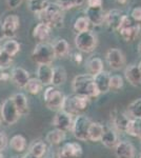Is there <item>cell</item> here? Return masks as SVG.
<instances>
[{
  "label": "cell",
  "mask_w": 141,
  "mask_h": 158,
  "mask_svg": "<svg viewBox=\"0 0 141 158\" xmlns=\"http://www.w3.org/2000/svg\"><path fill=\"white\" fill-rule=\"evenodd\" d=\"M130 119L131 118L126 114L122 113V112H118L117 110L113 111V113H112L113 124H114V127L118 131L122 132V133H125V131H126V127H127V123H129Z\"/></svg>",
  "instance_id": "cell-18"
},
{
  "label": "cell",
  "mask_w": 141,
  "mask_h": 158,
  "mask_svg": "<svg viewBox=\"0 0 141 158\" xmlns=\"http://www.w3.org/2000/svg\"><path fill=\"white\" fill-rule=\"evenodd\" d=\"M12 100L14 102L15 106H16L18 113L20 116L27 115L30 112L29 109V102H27V98L23 93H16L12 96Z\"/></svg>",
  "instance_id": "cell-19"
},
{
  "label": "cell",
  "mask_w": 141,
  "mask_h": 158,
  "mask_svg": "<svg viewBox=\"0 0 141 158\" xmlns=\"http://www.w3.org/2000/svg\"><path fill=\"white\" fill-rule=\"evenodd\" d=\"M137 67H138V69H139V71L141 72V60H140V62L138 63V65H137Z\"/></svg>",
  "instance_id": "cell-52"
},
{
  "label": "cell",
  "mask_w": 141,
  "mask_h": 158,
  "mask_svg": "<svg viewBox=\"0 0 141 158\" xmlns=\"http://www.w3.org/2000/svg\"><path fill=\"white\" fill-rule=\"evenodd\" d=\"M139 52H140V54H141V43L139 44Z\"/></svg>",
  "instance_id": "cell-54"
},
{
  "label": "cell",
  "mask_w": 141,
  "mask_h": 158,
  "mask_svg": "<svg viewBox=\"0 0 141 158\" xmlns=\"http://www.w3.org/2000/svg\"><path fill=\"white\" fill-rule=\"evenodd\" d=\"M68 74H66L65 69L61 65L53 68V78H52V85L53 86H60L66 81Z\"/></svg>",
  "instance_id": "cell-25"
},
{
  "label": "cell",
  "mask_w": 141,
  "mask_h": 158,
  "mask_svg": "<svg viewBox=\"0 0 141 158\" xmlns=\"http://www.w3.org/2000/svg\"><path fill=\"white\" fill-rule=\"evenodd\" d=\"M118 32L120 33L121 37L125 41L131 42L134 41L138 38L141 32V27L139 23L135 22L132 18H130L126 15H123L120 22V25L118 27Z\"/></svg>",
  "instance_id": "cell-5"
},
{
  "label": "cell",
  "mask_w": 141,
  "mask_h": 158,
  "mask_svg": "<svg viewBox=\"0 0 141 158\" xmlns=\"http://www.w3.org/2000/svg\"><path fill=\"white\" fill-rule=\"evenodd\" d=\"M139 158H141V154H140V156H139Z\"/></svg>",
  "instance_id": "cell-57"
},
{
  "label": "cell",
  "mask_w": 141,
  "mask_h": 158,
  "mask_svg": "<svg viewBox=\"0 0 141 158\" xmlns=\"http://www.w3.org/2000/svg\"><path fill=\"white\" fill-rule=\"evenodd\" d=\"M10 147L15 152L21 153L27 149V139L22 135H14L10 140Z\"/></svg>",
  "instance_id": "cell-31"
},
{
  "label": "cell",
  "mask_w": 141,
  "mask_h": 158,
  "mask_svg": "<svg viewBox=\"0 0 141 158\" xmlns=\"http://www.w3.org/2000/svg\"><path fill=\"white\" fill-rule=\"evenodd\" d=\"M123 86V78L120 75H113L110 78V90H120Z\"/></svg>",
  "instance_id": "cell-39"
},
{
  "label": "cell",
  "mask_w": 141,
  "mask_h": 158,
  "mask_svg": "<svg viewBox=\"0 0 141 158\" xmlns=\"http://www.w3.org/2000/svg\"><path fill=\"white\" fill-rule=\"evenodd\" d=\"M42 88H43V85L38 80L37 78H30V80L27 81V85H25V89L27 90L30 94L32 95H37L39 94L40 92L42 91Z\"/></svg>",
  "instance_id": "cell-35"
},
{
  "label": "cell",
  "mask_w": 141,
  "mask_h": 158,
  "mask_svg": "<svg viewBox=\"0 0 141 158\" xmlns=\"http://www.w3.org/2000/svg\"><path fill=\"white\" fill-rule=\"evenodd\" d=\"M73 91L75 95L83 96L88 98H95L99 95L94 82V77L89 74L77 75L73 80Z\"/></svg>",
  "instance_id": "cell-1"
},
{
  "label": "cell",
  "mask_w": 141,
  "mask_h": 158,
  "mask_svg": "<svg viewBox=\"0 0 141 158\" xmlns=\"http://www.w3.org/2000/svg\"><path fill=\"white\" fill-rule=\"evenodd\" d=\"M126 80L134 86H141V72L136 64L127 65L124 71Z\"/></svg>",
  "instance_id": "cell-20"
},
{
  "label": "cell",
  "mask_w": 141,
  "mask_h": 158,
  "mask_svg": "<svg viewBox=\"0 0 141 158\" xmlns=\"http://www.w3.org/2000/svg\"><path fill=\"white\" fill-rule=\"evenodd\" d=\"M89 103V98L74 94L73 96H65L62 104V111L71 114L72 116L79 115L80 112L86 110Z\"/></svg>",
  "instance_id": "cell-4"
},
{
  "label": "cell",
  "mask_w": 141,
  "mask_h": 158,
  "mask_svg": "<svg viewBox=\"0 0 141 158\" xmlns=\"http://www.w3.org/2000/svg\"><path fill=\"white\" fill-rule=\"evenodd\" d=\"M116 1H117L119 4H125V3H126L127 0H116Z\"/></svg>",
  "instance_id": "cell-50"
},
{
  "label": "cell",
  "mask_w": 141,
  "mask_h": 158,
  "mask_svg": "<svg viewBox=\"0 0 141 158\" xmlns=\"http://www.w3.org/2000/svg\"><path fill=\"white\" fill-rule=\"evenodd\" d=\"M12 63H13L12 56L1 50V52H0V68H1L2 70H4V69L11 67Z\"/></svg>",
  "instance_id": "cell-40"
},
{
  "label": "cell",
  "mask_w": 141,
  "mask_h": 158,
  "mask_svg": "<svg viewBox=\"0 0 141 158\" xmlns=\"http://www.w3.org/2000/svg\"><path fill=\"white\" fill-rule=\"evenodd\" d=\"M20 48H21V45H20L19 42L16 41V40L10 39V40H6V41L3 43L1 50L7 53L9 55H11L12 57H14V56L20 51Z\"/></svg>",
  "instance_id": "cell-33"
},
{
  "label": "cell",
  "mask_w": 141,
  "mask_h": 158,
  "mask_svg": "<svg viewBox=\"0 0 141 158\" xmlns=\"http://www.w3.org/2000/svg\"><path fill=\"white\" fill-rule=\"evenodd\" d=\"M106 62L113 70H120L125 64L124 54L119 49H110L106 53Z\"/></svg>",
  "instance_id": "cell-11"
},
{
  "label": "cell",
  "mask_w": 141,
  "mask_h": 158,
  "mask_svg": "<svg viewBox=\"0 0 141 158\" xmlns=\"http://www.w3.org/2000/svg\"><path fill=\"white\" fill-rule=\"evenodd\" d=\"M22 158H39V157H36L35 155H33V154H32V153L27 152V153H25L24 156L22 157Z\"/></svg>",
  "instance_id": "cell-48"
},
{
  "label": "cell",
  "mask_w": 141,
  "mask_h": 158,
  "mask_svg": "<svg viewBox=\"0 0 141 158\" xmlns=\"http://www.w3.org/2000/svg\"><path fill=\"white\" fill-rule=\"evenodd\" d=\"M127 112L132 118H141V98L133 101L127 108Z\"/></svg>",
  "instance_id": "cell-36"
},
{
  "label": "cell",
  "mask_w": 141,
  "mask_h": 158,
  "mask_svg": "<svg viewBox=\"0 0 141 158\" xmlns=\"http://www.w3.org/2000/svg\"><path fill=\"white\" fill-rule=\"evenodd\" d=\"M100 141L102 142V144H103L104 147L109 148V149L115 148V146H116L118 142V136H117L116 132L113 131V130L110 128H104L103 134H102Z\"/></svg>",
  "instance_id": "cell-23"
},
{
  "label": "cell",
  "mask_w": 141,
  "mask_h": 158,
  "mask_svg": "<svg viewBox=\"0 0 141 158\" xmlns=\"http://www.w3.org/2000/svg\"><path fill=\"white\" fill-rule=\"evenodd\" d=\"M2 25H3V31H4L6 38L12 39V38H14L16 36L17 30L19 29L20 19H19V17L15 14L7 15L6 18H4L3 22H2Z\"/></svg>",
  "instance_id": "cell-12"
},
{
  "label": "cell",
  "mask_w": 141,
  "mask_h": 158,
  "mask_svg": "<svg viewBox=\"0 0 141 158\" xmlns=\"http://www.w3.org/2000/svg\"><path fill=\"white\" fill-rule=\"evenodd\" d=\"M47 144L44 143L41 140H38V141H34L30 146V153H32L33 155H35L36 157L41 158L43 155L47 153Z\"/></svg>",
  "instance_id": "cell-34"
},
{
  "label": "cell",
  "mask_w": 141,
  "mask_h": 158,
  "mask_svg": "<svg viewBox=\"0 0 141 158\" xmlns=\"http://www.w3.org/2000/svg\"><path fill=\"white\" fill-rule=\"evenodd\" d=\"M51 31H52V27H50L45 23L39 22V23L33 29V37H34L35 39L39 40L40 42L48 41V38L51 37Z\"/></svg>",
  "instance_id": "cell-22"
},
{
  "label": "cell",
  "mask_w": 141,
  "mask_h": 158,
  "mask_svg": "<svg viewBox=\"0 0 141 158\" xmlns=\"http://www.w3.org/2000/svg\"><path fill=\"white\" fill-rule=\"evenodd\" d=\"M92 121L89 117L82 114H79L74 118L73 127H72V132L74 136L78 140H89V129L91 126Z\"/></svg>",
  "instance_id": "cell-8"
},
{
  "label": "cell",
  "mask_w": 141,
  "mask_h": 158,
  "mask_svg": "<svg viewBox=\"0 0 141 158\" xmlns=\"http://www.w3.org/2000/svg\"><path fill=\"white\" fill-rule=\"evenodd\" d=\"M0 124H1V116H0Z\"/></svg>",
  "instance_id": "cell-55"
},
{
  "label": "cell",
  "mask_w": 141,
  "mask_h": 158,
  "mask_svg": "<svg viewBox=\"0 0 141 158\" xmlns=\"http://www.w3.org/2000/svg\"><path fill=\"white\" fill-rule=\"evenodd\" d=\"M85 17L88 18L89 23L94 25H101L104 23V13L102 7H89L85 10Z\"/></svg>",
  "instance_id": "cell-15"
},
{
  "label": "cell",
  "mask_w": 141,
  "mask_h": 158,
  "mask_svg": "<svg viewBox=\"0 0 141 158\" xmlns=\"http://www.w3.org/2000/svg\"><path fill=\"white\" fill-rule=\"evenodd\" d=\"M85 0H58L57 3L61 6L63 11L71 10L75 6H80L84 3Z\"/></svg>",
  "instance_id": "cell-38"
},
{
  "label": "cell",
  "mask_w": 141,
  "mask_h": 158,
  "mask_svg": "<svg viewBox=\"0 0 141 158\" xmlns=\"http://www.w3.org/2000/svg\"><path fill=\"white\" fill-rule=\"evenodd\" d=\"M93 77L95 85H96L97 90H98L100 94H106L110 91V78H111V75H110L109 72L102 71V72L93 76Z\"/></svg>",
  "instance_id": "cell-16"
},
{
  "label": "cell",
  "mask_w": 141,
  "mask_h": 158,
  "mask_svg": "<svg viewBox=\"0 0 141 158\" xmlns=\"http://www.w3.org/2000/svg\"><path fill=\"white\" fill-rule=\"evenodd\" d=\"M89 7H102V0H88Z\"/></svg>",
  "instance_id": "cell-44"
},
{
  "label": "cell",
  "mask_w": 141,
  "mask_h": 158,
  "mask_svg": "<svg viewBox=\"0 0 141 158\" xmlns=\"http://www.w3.org/2000/svg\"><path fill=\"white\" fill-rule=\"evenodd\" d=\"M56 56L54 52L53 44L48 41L39 42L36 44L32 52V59L34 62L39 64H52Z\"/></svg>",
  "instance_id": "cell-3"
},
{
  "label": "cell",
  "mask_w": 141,
  "mask_h": 158,
  "mask_svg": "<svg viewBox=\"0 0 141 158\" xmlns=\"http://www.w3.org/2000/svg\"><path fill=\"white\" fill-rule=\"evenodd\" d=\"M22 1H23V0H6V4L10 9L15 10V9H17V7H19L20 4L22 3Z\"/></svg>",
  "instance_id": "cell-43"
},
{
  "label": "cell",
  "mask_w": 141,
  "mask_h": 158,
  "mask_svg": "<svg viewBox=\"0 0 141 158\" xmlns=\"http://www.w3.org/2000/svg\"><path fill=\"white\" fill-rule=\"evenodd\" d=\"M7 144V137L3 130H0V152H2L6 149Z\"/></svg>",
  "instance_id": "cell-42"
},
{
  "label": "cell",
  "mask_w": 141,
  "mask_h": 158,
  "mask_svg": "<svg viewBox=\"0 0 141 158\" xmlns=\"http://www.w3.org/2000/svg\"><path fill=\"white\" fill-rule=\"evenodd\" d=\"M0 52H1V47H0Z\"/></svg>",
  "instance_id": "cell-56"
},
{
  "label": "cell",
  "mask_w": 141,
  "mask_h": 158,
  "mask_svg": "<svg viewBox=\"0 0 141 158\" xmlns=\"http://www.w3.org/2000/svg\"><path fill=\"white\" fill-rule=\"evenodd\" d=\"M73 121L74 118L71 114L60 110V111L57 112L55 117H54L53 126L58 130H61L63 132H68V131H72Z\"/></svg>",
  "instance_id": "cell-10"
},
{
  "label": "cell",
  "mask_w": 141,
  "mask_h": 158,
  "mask_svg": "<svg viewBox=\"0 0 141 158\" xmlns=\"http://www.w3.org/2000/svg\"><path fill=\"white\" fill-rule=\"evenodd\" d=\"M50 4V0H29V9L34 14H40Z\"/></svg>",
  "instance_id": "cell-32"
},
{
  "label": "cell",
  "mask_w": 141,
  "mask_h": 158,
  "mask_svg": "<svg viewBox=\"0 0 141 158\" xmlns=\"http://www.w3.org/2000/svg\"><path fill=\"white\" fill-rule=\"evenodd\" d=\"M45 139H47V141L50 144H52V146H57V144L61 143V142L65 139V132L61 131V130H58V129H54L47 134Z\"/></svg>",
  "instance_id": "cell-29"
},
{
  "label": "cell",
  "mask_w": 141,
  "mask_h": 158,
  "mask_svg": "<svg viewBox=\"0 0 141 158\" xmlns=\"http://www.w3.org/2000/svg\"><path fill=\"white\" fill-rule=\"evenodd\" d=\"M53 48L54 52H55V56L58 58H64L70 53V44L63 38L58 39L57 41L54 42Z\"/></svg>",
  "instance_id": "cell-26"
},
{
  "label": "cell",
  "mask_w": 141,
  "mask_h": 158,
  "mask_svg": "<svg viewBox=\"0 0 141 158\" xmlns=\"http://www.w3.org/2000/svg\"><path fill=\"white\" fill-rule=\"evenodd\" d=\"M58 158H79V157H74V156H68V155H64V154H59Z\"/></svg>",
  "instance_id": "cell-49"
},
{
  "label": "cell",
  "mask_w": 141,
  "mask_h": 158,
  "mask_svg": "<svg viewBox=\"0 0 141 158\" xmlns=\"http://www.w3.org/2000/svg\"><path fill=\"white\" fill-rule=\"evenodd\" d=\"M4 38H6V35H4L3 25H2V22H0V40L4 39Z\"/></svg>",
  "instance_id": "cell-46"
},
{
  "label": "cell",
  "mask_w": 141,
  "mask_h": 158,
  "mask_svg": "<svg viewBox=\"0 0 141 158\" xmlns=\"http://www.w3.org/2000/svg\"><path fill=\"white\" fill-rule=\"evenodd\" d=\"M89 21L88 20L85 16L84 17H78L75 20V23H74V30L77 33H81V32H86L89 30Z\"/></svg>",
  "instance_id": "cell-37"
},
{
  "label": "cell",
  "mask_w": 141,
  "mask_h": 158,
  "mask_svg": "<svg viewBox=\"0 0 141 158\" xmlns=\"http://www.w3.org/2000/svg\"><path fill=\"white\" fill-rule=\"evenodd\" d=\"M11 78L13 82L16 85L18 88L20 89H25L27 81L30 80V73L27 72L25 69L21 67H15L12 69L11 72Z\"/></svg>",
  "instance_id": "cell-13"
},
{
  "label": "cell",
  "mask_w": 141,
  "mask_h": 158,
  "mask_svg": "<svg viewBox=\"0 0 141 158\" xmlns=\"http://www.w3.org/2000/svg\"><path fill=\"white\" fill-rule=\"evenodd\" d=\"M40 22L48 24L50 27H60L64 21V11L61 9L57 2H50L48 6L38 14Z\"/></svg>",
  "instance_id": "cell-2"
},
{
  "label": "cell",
  "mask_w": 141,
  "mask_h": 158,
  "mask_svg": "<svg viewBox=\"0 0 141 158\" xmlns=\"http://www.w3.org/2000/svg\"><path fill=\"white\" fill-rule=\"evenodd\" d=\"M86 69L89 75L95 76L103 71V61L98 57H93L86 62Z\"/></svg>",
  "instance_id": "cell-28"
},
{
  "label": "cell",
  "mask_w": 141,
  "mask_h": 158,
  "mask_svg": "<svg viewBox=\"0 0 141 158\" xmlns=\"http://www.w3.org/2000/svg\"><path fill=\"white\" fill-rule=\"evenodd\" d=\"M125 133L141 139V118H131Z\"/></svg>",
  "instance_id": "cell-27"
},
{
  "label": "cell",
  "mask_w": 141,
  "mask_h": 158,
  "mask_svg": "<svg viewBox=\"0 0 141 158\" xmlns=\"http://www.w3.org/2000/svg\"><path fill=\"white\" fill-rule=\"evenodd\" d=\"M104 127L99 122H92L89 129V140L91 141H99L103 134Z\"/></svg>",
  "instance_id": "cell-30"
},
{
  "label": "cell",
  "mask_w": 141,
  "mask_h": 158,
  "mask_svg": "<svg viewBox=\"0 0 141 158\" xmlns=\"http://www.w3.org/2000/svg\"><path fill=\"white\" fill-rule=\"evenodd\" d=\"M53 67L51 64H39L37 68V79L43 85H52Z\"/></svg>",
  "instance_id": "cell-17"
},
{
  "label": "cell",
  "mask_w": 141,
  "mask_h": 158,
  "mask_svg": "<svg viewBox=\"0 0 141 158\" xmlns=\"http://www.w3.org/2000/svg\"><path fill=\"white\" fill-rule=\"evenodd\" d=\"M2 74H3V70L0 68V81H1V77H2Z\"/></svg>",
  "instance_id": "cell-51"
},
{
  "label": "cell",
  "mask_w": 141,
  "mask_h": 158,
  "mask_svg": "<svg viewBox=\"0 0 141 158\" xmlns=\"http://www.w3.org/2000/svg\"><path fill=\"white\" fill-rule=\"evenodd\" d=\"M44 103L50 110L60 111L62 109V104L64 101L65 95L61 91H59L56 86H48L43 94Z\"/></svg>",
  "instance_id": "cell-7"
},
{
  "label": "cell",
  "mask_w": 141,
  "mask_h": 158,
  "mask_svg": "<svg viewBox=\"0 0 141 158\" xmlns=\"http://www.w3.org/2000/svg\"><path fill=\"white\" fill-rule=\"evenodd\" d=\"M131 17L135 22H141V6H136L131 13Z\"/></svg>",
  "instance_id": "cell-41"
},
{
  "label": "cell",
  "mask_w": 141,
  "mask_h": 158,
  "mask_svg": "<svg viewBox=\"0 0 141 158\" xmlns=\"http://www.w3.org/2000/svg\"><path fill=\"white\" fill-rule=\"evenodd\" d=\"M114 150L117 158H135V148L126 140L118 141Z\"/></svg>",
  "instance_id": "cell-14"
},
{
  "label": "cell",
  "mask_w": 141,
  "mask_h": 158,
  "mask_svg": "<svg viewBox=\"0 0 141 158\" xmlns=\"http://www.w3.org/2000/svg\"><path fill=\"white\" fill-rule=\"evenodd\" d=\"M72 58H73V60L75 61L76 63H80L81 61H82V56H81V54H79V53H75Z\"/></svg>",
  "instance_id": "cell-45"
},
{
  "label": "cell",
  "mask_w": 141,
  "mask_h": 158,
  "mask_svg": "<svg viewBox=\"0 0 141 158\" xmlns=\"http://www.w3.org/2000/svg\"><path fill=\"white\" fill-rule=\"evenodd\" d=\"M60 153L64 155H68V156L81 158V156H82V148L78 142H68V143L63 144Z\"/></svg>",
  "instance_id": "cell-24"
},
{
  "label": "cell",
  "mask_w": 141,
  "mask_h": 158,
  "mask_svg": "<svg viewBox=\"0 0 141 158\" xmlns=\"http://www.w3.org/2000/svg\"><path fill=\"white\" fill-rule=\"evenodd\" d=\"M11 78V76H10V74L9 73H4L2 74V77H1V81H6V80H9V79Z\"/></svg>",
  "instance_id": "cell-47"
},
{
  "label": "cell",
  "mask_w": 141,
  "mask_h": 158,
  "mask_svg": "<svg viewBox=\"0 0 141 158\" xmlns=\"http://www.w3.org/2000/svg\"><path fill=\"white\" fill-rule=\"evenodd\" d=\"M75 44L79 51L83 53H92L97 48L98 38L92 31L77 33L75 37Z\"/></svg>",
  "instance_id": "cell-6"
},
{
  "label": "cell",
  "mask_w": 141,
  "mask_h": 158,
  "mask_svg": "<svg viewBox=\"0 0 141 158\" xmlns=\"http://www.w3.org/2000/svg\"><path fill=\"white\" fill-rule=\"evenodd\" d=\"M0 158H3V154L1 152H0Z\"/></svg>",
  "instance_id": "cell-53"
},
{
  "label": "cell",
  "mask_w": 141,
  "mask_h": 158,
  "mask_svg": "<svg viewBox=\"0 0 141 158\" xmlns=\"http://www.w3.org/2000/svg\"><path fill=\"white\" fill-rule=\"evenodd\" d=\"M0 116L1 119L6 122L9 126L16 123L20 117V114L18 113L16 106H15L14 102H13L12 98H7L3 102L1 103L0 106Z\"/></svg>",
  "instance_id": "cell-9"
},
{
  "label": "cell",
  "mask_w": 141,
  "mask_h": 158,
  "mask_svg": "<svg viewBox=\"0 0 141 158\" xmlns=\"http://www.w3.org/2000/svg\"><path fill=\"white\" fill-rule=\"evenodd\" d=\"M123 17V13L120 10H111L106 14L104 17V23L107 24V27H110L113 30H118L121 22V19Z\"/></svg>",
  "instance_id": "cell-21"
}]
</instances>
